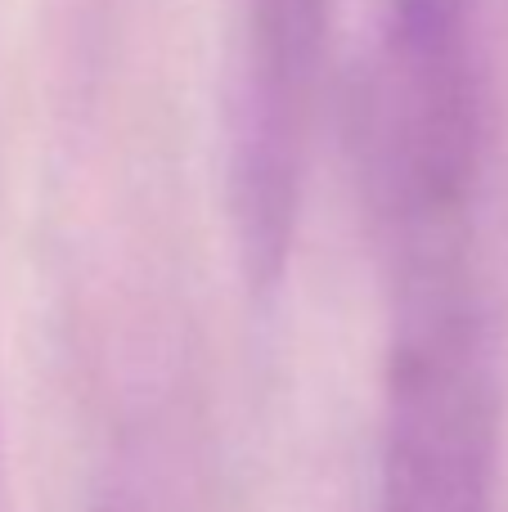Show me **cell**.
<instances>
[{"mask_svg":"<svg viewBox=\"0 0 508 512\" xmlns=\"http://www.w3.org/2000/svg\"><path fill=\"white\" fill-rule=\"evenodd\" d=\"M0 512H5V490H0Z\"/></svg>","mask_w":508,"mask_h":512,"instance_id":"3957f363","label":"cell"},{"mask_svg":"<svg viewBox=\"0 0 508 512\" xmlns=\"http://www.w3.org/2000/svg\"><path fill=\"white\" fill-rule=\"evenodd\" d=\"M495 378L468 256L396 265L383 512H491Z\"/></svg>","mask_w":508,"mask_h":512,"instance_id":"6da1fadb","label":"cell"},{"mask_svg":"<svg viewBox=\"0 0 508 512\" xmlns=\"http://www.w3.org/2000/svg\"><path fill=\"white\" fill-rule=\"evenodd\" d=\"M329 0H252L248 81L234 117L230 207L252 283H275L293 248L306 113Z\"/></svg>","mask_w":508,"mask_h":512,"instance_id":"7a4b0ae2","label":"cell"}]
</instances>
